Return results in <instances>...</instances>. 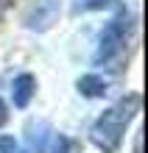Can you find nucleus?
Wrapping results in <instances>:
<instances>
[{"instance_id": "f257e3e1", "label": "nucleus", "mask_w": 148, "mask_h": 153, "mask_svg": "<svg viewBox=\"0 0 148 153\" xmlns=\"http://www.w3.org/2000/svg\"><path fill=\"white\" fill-rule=\"evenodd\" d=\"M140 103H143V97L137 92H131V95L120 97L115 106H109L89 128L92 145L104 153H115L120 148V142H123V137H126V128L131 125V120L140 111Z\"/></svg>"}, {"instance_id": "f03ea898", "label": "nucleus", "mask_w": 148, "mask_h": 153, "mask_svg": "<svg viewBox=\"0 0 148 153\" xmlns=\"http://www.w3.org/2000/svg\"><path fill=\"white\" fill-rule=\"evenodd\" d=\"M131 31V14L126 8H117V14L109 20L98 33L95 53H92V64H109L126 45V36Z\"/></svg>"}, {"instance_id": "7ed1b4c3", "label": "nucleus", "mask_w": 148, "mask_h": 153, "mask_svg": "<svg viewBox=\"0 0 148 153\" xmlns=\"http://www.w3.org/2000/svg\"><path fill=\"white\" fill-rule=\"evenodd\" d=\"M59 6H62V0H31V6L23 14V25L36 33L48 31L59 17Z\"/></svg>"}, {"instance_id": "20e7f679", "label": "nucleus", "mask_w": 148, "mask_h": 153, "mask_svg": "<svg viewBox=\"0 0 148 153\" xmlns=\"http://www.w3.org/2000/svg\"><path fill=\"white\" fill-rule=\"evenodd\" d=\"M34 92H36V81H34L31 73H23V75H17L11 81V100H14L17 109H25L31 103Z\"/></svg>"}, {"instance_id": "39448f33", "label": "nucleus", "mask_w": 148, "mask_h": 153, "mask_svg": "<svg viewBox=\"0 0 148 153\" xmlns=\"http://www.w3.org/2000/svg\"><path fill=\"white\" fill-rule=\"evenodd\" d=\"M76 89L84 97H89V100H95V97H104L109 92V81L101 78V75H81L76 81Z\"/></svg>"}, {"instance_id": "423d86ee", "label": "nucleus", "mask_w": 148, "mask_h": 153, "mask_svg": "<svg viewBox=\"0 0 148 153\" xmlns=\"http://www.w3.org/2000/svg\"><path fill=\"white\" fill-rule=\"evenodd\" d=\"M48 131H50V125L45 123V120L31 123V125H28V145H31V150H36V153H42V150H45V142H48Z\"/></svg>"}, {"instance_id": "0eeeda50", "label": "nucleus", "mask_w": 148, "mask_h": 153, "mask_svg": "<svg viewBox=\"0 0 148 153\" xmlns=\"http://www.w3.org/2000/svg\"><path fill=\"white\" fill-rule=\"evenodd\" d=\"M117 6V0H73V14H87V11H104V8Z\"/></svg>"}, {"instance_id": "6e6552de", "label": "nucleus", "mask_w": 148, "mask_h": 153, "mask_svg": "<svg viewBox=\"0 0 148 153\" xmlns=\"http://www.w3.org/2000/svg\"><path fill=\"white\" fill-rule=\"evenodd\" d=\"M50 153H70V139L64 134H56L50 139Z\"/></svg>"}, {"instance_id": "1a4fd4ad", "label": "nucleus", "mask_w": 148, "mask_h": 153, "mask_svg": "<svg viewBox=\"0 0 148 153\" xmlns=\"http://www.w3.org/2000/svg\"><path fill=\"white\" fill-rule=\"evenodd\" d=\"M0 153H25L14 137H0Z\"/></svg>"}, {"instance_id": "9d476101", "label": "nucleus", "mask_w": 148, "mask_h": 153, "mask_svg": "<svg viewBox=\"0 0 148 153\" xmlns=\"http://www.w3.org/2000/svg\"><path fill=\"white\" fill-rule=\"evenodd\" d=\"M6 123H8V111H6V103L0 100V128H3Z\"/></svg>"}, {"instance_id": "9b49d317", "label": "nucleus", "mask_w": 148, "mask_h": 153, "mask_svg": "<svg viewBox=\"0 0 148 153\" xmlns=\"http://www.w3.org/2000/svg\"><path fill=\"white\" fill-rule=\"evenodd\" d=\"M11 3H14V0H0V17H3L8 8H11Z\"/></svg>"}, {"instance_id": "f8f14e48", "label": "nucleus", "mask_w": 148, "mask_h": 153, "mask_svg": "<svg viewBox=\"0 0 148 153\" xmlns=\"http://www.w3.org/2000/svg\"><path fill=\"white\" fill-rule=\"evenodd\" d=\"M140 148H143V137H137V145H134V153H140Z\"/></svg>"}]
</instances>
